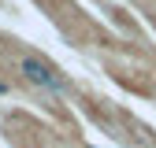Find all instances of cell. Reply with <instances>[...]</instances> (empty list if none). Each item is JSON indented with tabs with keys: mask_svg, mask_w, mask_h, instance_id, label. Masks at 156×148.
Wrapping results in <instances>:
<instances>
[{
	"mask_svg": "<svg viewBox=\"0 0 156 148\" xmlns=\"http://www.w3.org/2000/svg\"><path fill=\"white\" fill-rule=\"evenodd\" d=\"M19 74H23L30 85H37V89L67 92V78H63V74L56 70L52 63H45L41 56H34V52H23V56H19Z\"/></svg>",
	"mask_w": 156,
	"mask_h": 148,
	"instance_id": "cell-1",
	"label": "cell"
}]
</instances>
